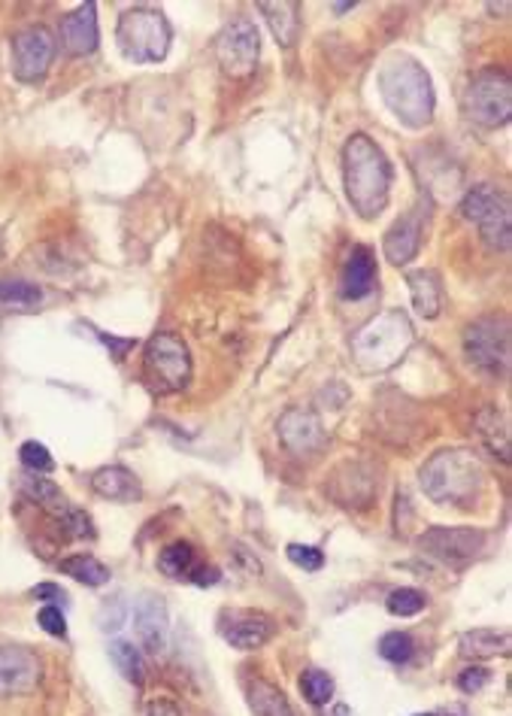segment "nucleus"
Wrapping results in <instances>:
<instances>
[{"mask_svg":"<svg viewBox=\"0 0 512 716\" xmlns=\"http://www.w3.org/2000/svg\"><path fill=\"white\" fill-rule=\"evenodd\" d=\"M167 605L155 595H143L134 605V635L136 647L158 656L167 647Z\"/></svg>","mask_w":512,"mask_h":716,"instance_id":"nucleus-15","label":"nucleus"},{"mask_svg":"<svg viewBox=\"0 0 512 716\" xmlns=\"http://www.w3.org/2000/svg\"><path fill=\"white\" fill-rule=\"evenodd\" d=\"M19 459H22V465H25L27 471H34V473H49L55 468L49 449H46L43 444H37V441H27V444H22V449H19Z\"/></svg>","mask_w":512,"mask_h":716,"instance_id":"nucleus-35","label":"nucleus"},{"mask_svg":"<svg viewBox=\"0 0 512 716\" xmlns=\"http://www.w3.org/2000/svg\"><path fill=\"white\" fill-rule=\"evenodd\" d=\"M391 162L367 134H352L343 146V186L352 210L361 219H377L389 207Z\"/></svg>","mask_w":512,"mask_h":716,"instance_id":"nucleus-1","label":"nucleus"},{"mask_svg":"<svg viewBox=\"0 0 512 716\" xmlns=\"http://www.w3.org/2000/svg\"><path fill=\"white\" fill-rule=\"evenodd\" d=\"M116 40H119V49L128 61L158 64L170 52L174 31H170V22L164 19V13L148 10V7H134L119 19Z\"/></svg>","mask_w":512,"mask_h":716,"instance_id":"nucleus-5","label":"nucleus"},{"mask_svg":"<svg viewBox=\"0 0 512 716\" xmlns=\"http://www.w3.org/2000/svg\"><path fill=\"white\" fill-rule=\"evenodd\" d=\"M476 434H479V441L488 446V453L491 456H498L500 461H510V420H507V413L498 410V407H483L479 413H476Z\"/></svg>","mask_w":512,"mask_h":716,"instance_id":"nucleus-21","label":"nucleus"},{"mask_svg":"<svg viewBox=\"0 0 512 716\" xmlns=\"http://www.w3.org/2000/svg\"><path fill=\"white\" fill-rule=\"evenodd\" d=\"M97 338H100V343H104V347H109V350H112V355H116V359H119V362H122L124 355H128V352H131V350H134V347H136L134 340L107 338V334H104V331H97Z\"/></svg>","mask_w":512,"mask_h":716,"instance_id":"nucleus-39","label":"nucleus"},{"mask_svg":"<svg viewBox=\"0 0 512 716\" xmlns=\"http://www.w3.org/2000/svg\"><path fill=\"white\" fill-rule=\"evenodd\" d=\"M143 379L155 395L182 392L191 383V352L176 334H155L143 352Z\"/></svg>","mask_w":512,"mask_h":716,"instance_id":"nucleus-6","label":"nucleus"},{"mask_svg":"<svg viewBox=\"0 0 512 716\" xmlns=\"http://www.w3.org/2000/svg\"><path fill=\"white\" fill-rule=\"evenodd\" d=\"M413 347V325L401 310H391L367 322L355 338V359L365 371H385L397 365Z\"/></svg>","mask_w":512,"mask_h":716,"instance_id":"nucleus-4","label":"nucleus"},{"mask_svg":"<svg viewBox=\"0 0 512 716\" xmlns=\"http://www.w3.org/2000/svg\"><path fill=\"white\" fill-rule=\"evenodd\" d=\"M276 432H279V441L285 444V449L295 453V456H315V453H322L324 444H328L322 420L315 416V410H310V407H291V410H285L283 416H279Z\"/></svg>","mask_w":512,"mask_h":716,"instance_id":"nucleus-13","label":"nucleus"},{"mask_svg":"<svg viewBox=\"0 0 512 716\" xmlns=\"http://www.w3.org/2000/svg\"><path fill=\"white\" fill-rule=\"evenodd\" d=\"M189 580L194 583V586H216V583L222 580V574H218V568H213V565H210V568H206V565H198V568L191 571Z\"/></svg>","mask_w":512,"mask_h":716,"instance_id":"nucleus-40","label":"nucleus"},{"mask_svg":"<svg viewBox=\"0 0 512 716\" xmlns=\"http://www.w3.org/2000/svg\"><path fill=\"white\" fill-rule=\"evenodd\" d=\"M418 246H421V216L409 213V216L397 219L391 231L385 234V258L391 265H409L416 258Z\"/></svg>","mask_w":512,"mask_h":716,"instance_id":"nucleus-18","label":"nucleus"},{"mask_svg":"<svg viewBox=\"0 0 512 716\" xmlns=\"http://www.w3.org/2000/svg\"><path fill=\"white\" fill-rule=\"evenodd\" d=\"M379 95L385 107L406 125V128H425L433 119V85L428 70L413 58H391L385 68L379 70Z\"/></svg>","mask_w":512,"mask_h":716,"instance_id":"nucleus-2","label":"nucleus"},{"mask_svg":"<svg viewBox=\"0 0 512 716\" xmlns=\"http://www.w3.org/2000/svg\"><path fill=\"white\" fill-rule=\"evenodd\" d=\"M461 656L467 659H495L510 653V635L495 632V629H473L461 635Z\"/></svg>","mask_w":512,"mask_h":716,"instance_id":"nucleus-24","label":"nucleus"},{"mask_svg":"<svg viewBox=\"0 0 512 716\" xmlns=\"http://www.w3.org/2000/svg\"><path fill=\"white\" fill-rule=\"evenodd\" d=\"M467 119L483 128H500L512 116V82L507 70H483L476 73L464 92Z\"/></svg>","mask_w":512,"mask_h":716,"instance_id":"nucleus-9","label":"nucleus"},{"mask_svg":"<svg viewBox=\"0 0 512 716\" xmlns=\"http://www.w3.org/2000/svg\"><path fill=\"white\" fill-rule=\"evenodd\" d=\"M100 40L97 31V7L95 3H82L73 13L64 15L61 22V43L70 55H92Z\"/></svg>","mask_w":512,"mask_h":716,"instance_id":"nucleus-17","label":"nucleus"},{"mask_svg":"<svg viewBox=\"0 0 512 716\" xmlns=\"http://www.w3.org/2000/svg\"><path fill=\"white\" fill-rule=\"evenodd\" d=\"M25 495L31 501H37L43 510H49L52 514V519L58 514H64L70 504L68 498H64V492L55 486L52 480H46V477H27L25 480Z\"/></svg>","mask_w":512,"mask_h":716,"instance_id":"nucleus-29","label":"nucleus"},{"mask_svg":"<svg viewBox=\"0 0 512 716\" xmlns=\"http://www.w3.org/2000/svg\"><path fill=\"white\" fill-rule=\"evenodd\" d=\"M31 595H34V598H40V601H64V598H68L64 589H61V586H55V583H40V586H34V589H31Z\"/></svg>","mask_w":512,"mask_h":716,"instance_id":"nucleus-41","label":"nucleus"},{"mask_svg":"<svg viewBox=\"0 0 512 716\" xmlns=\"http://www.w3.org/2000/svg\"><path fill=\"white\" fill-rule=\"evenodd\" d=\"M389 613L391 617H416V613H421L425 610V605H428V598L418 592V589H409V586H404V589H394V592L389 595Z\"/></svg>","mask_w":512,"mask_h":716,"instance_id":"nucleus-33","label":"nucleus"},{"mask_svg":"<svg viewBox=\"0 0 512 716\" xmlns=\"http://www.w3.org/2000/svg\"><path fill=\"white\" fill-rule=\"evenodd\" d=\"M510 322L498 316H486L467 325L464 331V355L479 374L486 377H507L510 371Z\"/></svg>","mask_w":512,"mask_h":716,"instance_id":"nucleus-7","label":"nucleus"},{"mask_svg":"<svg viewBox=\"0 0 512 716\" xmlns=\"http://www.w3.org/2000/svg\"><path fill=\"white\" fill-rule=\"evenodd\" d=\"M40 659L25 647H0V695H27L40 686Z\"/></svg>","mask_w":512,"mask_h":716,"instance_id":"nucleus-14","label":"nucleus"},{"mask_svg":"<svg viewBox=\"0 0 512 716\" xmlns=\"http://www.w3.org/2000/svg\"><path fill=\"white\" fill-rule=\"evenodd\" d=\"M273 635H276L273 620L264 613H252V610H237V613H230L228 622H222V637L237 649L264 647Z\"/></svg>","mask_w":512,"mask_h":716,"instance_id":"nucleus-16","label":"nucleus"},{"mask_svg":"<svg viewBox=\"0 0 512 716\" xmlns=\"http://www.w3.org/2000/svg\"><path fill=\"white\" fill-rule=\"evenodd\" d=\"M416 716H437V714H416Z\"/></svg>","mask_w":512,"mask_h":716,"instance_id":"nucleus-45","label":"nucleus"},{"mask_svg":"<svg viewBox=\"0 0 512 716\" xmlns=\"http://www.w3.org/2000/svg\"><path fill=\"white\" fill-rule=\"evenodd\" d=\"M491 680V674H488V668H467V671H461L459 674V690L467 692V695H476L479 690H486V683Z\"/></svg>","mask_w":512,"mask_h":716,"instance_id":"nucleus-38","label":"nucleus"},{"mask_svg":"<svg viewBox=\"0 0 512 716\" xmlns=\"http://www.w3.org/2000/svg\"><path fill=\"white\" fill-rule=\"evenodd\" d=\"M258 55H261V37H258L255 22L249 15H237L234 22L225 25L216 40V58L225 77H230V80L252 77Z\"/></svg>","mask_w":512,"mask_h":716,"instance_id":"nucleus-10","label":"nucleus"},{"mask_svg":"<svg viewBox=\"0 0 512 716\" xmlns=\"http://www.w3.org/2000/svg\"><path fill=\"white\" fill-rule=\"evenodd\" d=\"M352 7H355V3H337V7H334V13H349Z\"/></svg>","mask_w":512,"mask_h":716,"instance_id":"nucleus-43","label":"nucleus"},{"mask_svg":"<svg viewBox=\"0 0 512 716\" xmlns=\"http://www.w3.org/2000/svg\"><path fill=\"white\" fill-rule=\"evenodd\" d=\"M158 568L174 577V580H182V577H191V571L198 568V559H194V547L186 541H176L170 547H164L162 555H158Z\"/></svg>","mask_w":512,"mask_h":716,"instance_id":"nucleus-28","label":"nucleus"},{"mask_svg":"<svg viewBox=\"0 0 512 716\" xmlns=\"http://www.w3.org/2000/svg\"><path fill=\"white\" fill-rule=\"evenodd\" d=\"M249 704L258 716H295L291 704L283 692L276 690L267 680H255L249 683Z\"/></svg>","mask_w":512,"mask_h":716,"instance_id":"nucleus-26","label":"nucleus"},{"mask_svg":"<svg viewBox=\"0 0 512 716\" xmlns=\"http://www.w3.org/2000/svg\"><path fill=\"white\" fill-rule=\"evenodd\" d=\"M334 716H349V707H346V704H337V707H334Z\"/></svg>","mask_w":512,"mask_h":716,"instance_id":"nucleus-44","label":"nucleus"},{"mask_svg":"<svg viewBox=\"0 0 512 716\" xmlns=\"http://www.w3.org/2000/svg\"><path fill=\"white\" fill-rule=\"evenodd\" d=\"M418 483L437 504H467L486 486V468L471 449H440L421 465Z\"/></svg>","mask_w":512,"mask_h":716,"instance_id":"nucleus-3","label":"nucleus"},{"mask_svg":"<svg viewBox=\"0 0 512 716\" xmlns=\"http://www.w3.org/2000/svg\"><path fill=\"white\" fill-rule=\"evenodd\" d=\"M55 58V37L49 27L31 25L19 31L13 40V73L19 82H40L49 73Z\"/></svg>","mask_w":512,"mask_h":716,"instance_id":"nucleus-11","label":"nucleus"},{"mask_svg":"<svg viewBox=\"0 0 512 716\" xmlns=\"http://www.w3.org/2000/svg\"><path fill=\"white\" fill-rule=\"evenodd\" d=\"M288 559L295 562L297 568L303 571H322L324 568V553L319 547H310V543H288Z\"/></svg>","mask_w":512,"mask_h":716,"instance_id":"nucleus-36","label":"nucleus"},{"mask_svg":"<svg viewBox=\"0 0 512 716\" xmlns=\"http://www.w3.org/2000/svg\"><path fill=\"white\" fill-rule=\"evenodd\" d=\"M55 519L61 523V528H64V535H68V538H76V541H82V538H95V526H92V516L85 514V510L68 507L64 514H58Z\"/></svg>","mask_w":512,"mask_h":716,"instance_id":"nucleus-34","label":"nucleus"},{"mask_svg":"<svg viewBox=\"0 0 512 716\" xmlns=\"http://www.w3.org/2000/svg\"><path fill=\"white\" fill-rule=\"evenodd\" d=\"M258 10L264 13L267 19L270 31H273V37L279 46H291L297 40V34H300V7H297L295 0H279V3H270V0H261L258 3Z\"/></svg>","mask_w":512,"mask_h":716,"instance_id":"nucleus-22","label":"nucleus"},{"mask_svg":"<svg viewBox=\"0 0 512 716\" xmlns=\"http://www.w3.org/2000/svg\"><path fill=\"white\" fill-rule=\"evenodd\" d=\"M377 285V258L367 246H355L346 261V277H343V295L358 301L367 297Z\"/></svg>","mask_w":512,"mask_h":716,"instance_id":"nucleus-20","label":"nucleus"},{"mask_svg":"<svg viewBox=\"0 0 512 716\" xmlns=\"http://www.w3.org/2000/svg\"><path fill=\"white\" fill-rule=\"evenodd\" d=\"M416 653V641L406 635V632H389L379 641V656L391 665H406Z\"/></svg>","mask_w":512,"mask_h":716,"instance_id":"nucleus-31","label":"nucleus"},{"mask_svg":"<svg viewBox=\"0 0 512 716\" xmlns=\"http://www.w3.org/2000/svg\"><path fill=\"white\" fill-rule=\"evenodd\" d=\"M43 301V289L27 280H0V304L13 307H37Z\"/></svg>","mask_w":512,"mask_h":716,"instance_id":"nucleus-30","label":"nucleus"},{"mask_svg":"<svg viewBox=\"0 0 512 716\" xmlns=\"http://www.w3.org/2000/svg\"><path fill=\"white\" fill-rule=\"evenodd\" d=\"M148 716H182V711H179L174 702H167V699H158V702L148 704Z\"/></svg>","mask_w":512,"mask_h":716,"instance_id":"nucleus-42","label":"nucleus"},{"mask_svg":"<svg viewBox=\"0 0 512 716\" xmlns=\"http://www.w3.org/2000/svg\"><path fill=\"white\" fill-rule=\"evenodd\" d=\"M300 692H303L307 702L322 707V704L331 702V695H334V680H331V674L319 671V668H310L307 674L300 677Z\"/></svg>","mask_w":512,"mask_h":716,"instance_id":"nucleus-32","label":"nucleus"},{"mask_svg":"<svg viewBox=\"0 0 512 716\" xmlns=\"http://www.w3.org/2000/svg\"><path fill=\"white\" fill-rule=\"evenodd\" d=\"M486 531H479V528H428L421 538H418V547L425 550L433 559H440V562H452V565H459V562H471L476 555L486 550Z\"/></svg>","mask_w":512,"mask_h":716,"instance_id":"nucleus-12","label":"nucleus"},{"mask_svg":"<svg viewBox=\"0 0 512 716\" xmlns=\"http://www.w3.org/2000/svg\"><path fill=\"white\" fill-rule=\"evenodd\" d=\"M92 489H95L100 498L119 501V504H134L143 498V486L134 473L122 468V465H109L92 477Z\"/></svg>","mask_w":512,"mask_h":716,"instance_id":"nucleus-19","label":"nucleus"},{"mask_svg":"<svg viewBox=\"0 0 512 716\" xmlns=\"http://www.w3.org/2000/svg\"><path fill=\"white\" fill-rule=\"evenodd\" d=\"M461 216L479 225L483 231V240L491 249L507 253L512 244V213H510V198L495 186H473L464 201H461Z\"/></svg>","mask_w":512,"mask_h":716,"instance_id":"nucleus-8","label":"nucleus"},{"mask_svg":"<svg viewBox=\"0 0 512 716\" xmlns=\"http://www.w3.org/2000/svg\"><path fill=\"white\" fill-rule=\"evenodd\" d=\"M109 659L122 671L124 680H131L134 686L146 683V659H143V649L136 647V644H131V641H112L109 644Z\"/></svg>","mask_w":512,"mask_h":716,"instance_id":"nucleus-25","label":"nucleus"},{"mask_svg":"<svg viewBox=\"0 0 512 716\" xmlns=\"http://www.w3.org/2000/svg\"><path fill=\"white\" fill-rule=\"evenodd\" d=\"M37 622H40L43 632H49V635H55V637L68 635V622H64V613L55 608V605L43 608L40 613H37Z\"/></svg>","mask_w":512,"mask_h":716,"instance_id":"nucleus-37","label":"nucleus"},{"mask_svg":"<svg viewBox=\"0 0 512 716\" xmlns=\"http://www.w3.org/2000/svg\"><path fill=\"white\" fill-rule=\"evenodd\" d=\"M409 283V295H413V307L418 316L425 319H437L440 316V304H443V289L433 271H416L406 277Z\"/></svg>","mask_w":512,"mask_h":716,"instance_id":"nucleus-23","label":"nucleus"},{"mask_svg":"<svg viewBox=\"0 0 512 716\" xmlns=\"http://www.w3.org/2000/svg\"><path fill=\"white\" fill-rule=\"evenodd\" d=\"M58 568H61V574H68V577L80 580L82 586H92V589L109 583V568L104 565V562H97L95 555H85V553L70 555V559H64Z\"/></svg>","mask_w":512,"mask_h":716,"instance_id":"nucleus-27","label":"nucleus"}]
</instances>
